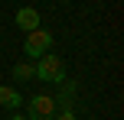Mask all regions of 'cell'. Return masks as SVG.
Returning a JSON list of instances; mask_svg holds the SVG:
<instances>
[{
    "label": "cell",
    "instance_id": "cell-1",
    "mask_svg": "<svg viewBox=\"0 0 124 120\" xmlns=\"http://www.w3.org/2000/svg\"><path fill=\"white\" fill-rule=\"evenodd\" d=\"M33 68H36L39 81H49V84H62V81H65V62H62L56 52H46Z\"/></svg>",
    "mask_w": 124,
    "mask_h": 120
},
{
    "label": "cell",
    "instance_id": "cell-2",
    "mask_svg": "<svg viewBox=\"0 0 124 120\" xmlns=\"http://www.w3.org/2000/svg\"><path fill=\"white\" fill-rule=\"evenodd\" d=\"M49 49H52V32H46V29H33V32H26V45H23L26 58H36V62H39Z\"/></svg>",
    "mask_w": 124,
    "mask_h": 120
},
{
    "label": "cell",
    "instance_id": "cell-3",
    "mask_svg": "<svg viewBox=\"0 0 124 120\" xmlns=\"http://www.w3.org/2000/svg\"><path fill=\"white\" fill-rule=\"evenodd\" d=\"M56 117V101L52 94H33L26 104V120H52Z\"/></svg>",
    "mask_w": 124,
    "mask_h": 120
},
{
    "label": "cell",
    "instance_id": "cell-4",
    "mask_svg": "<svg viewBox=\"0 0 124 120\" xmlns=\"http://www.w3.org/2000/svg\"><path fill=\"white\" fill-rule=\"evenodd\" d=\"M16 26H20L23 32L39 29V10H33V6H20V10H16Z\"/></svg>",
    "mask_w": 124,
    "mask_h": 120
},
{
    "label": "cell",
    "instance_id": "cell-5",
    "mask_svg": "<svg viewBox=\"0 0 124 120\" xmlns=\"http://www.w3.org/2000/svg\"><path fill=\"white\" fill-rule=\"evenodd\" d=\"M23 94H20L16 88H7V84H0V107H7V110H13V114H16L20 107H23Z\"/></svg>",
    "mask_w": 124,
    "mask_h": 120
},
{
    "label": "cell",
    "instance_id": "cell-6",
    "mask_svg": "<svg viewBox=\"0 0 124 120\" xmlns=\"http://www.w3.org/2000/svg\"><path fill=\"white\" fill-rule=\"evenodd\" d=\"M13 78H20V81H26V78H36L33 62H16V65H13Z\"/></svg>",
    "mask_w": 124,
    "mask_h": 120
},
{
    "label": "cell",
    "instance_id": "cell-7",
    "mask_svg": "<svg viewBox=\"0 0 124 120\" xmlns=\"http://www.w3.org/2000/svg\"><path fill=\"white\" fill-rule=\"evenodd\" d=\"M56 120H78V114H75V110H59L56 107Z\"/></svg>",
    "mask_w": 124,
    "mask_h": 120
},
{
    "label": "cell",
    "instance_id": "cell-8",
    "mask_svg": "<svg viewBox=\"0 0 124 120\" xmlns=\"http://www.w3.org/2000/svg\"><path fill=\"white\" fill-rule=\"evenodd\" d=\"M7 120H26V114H10Z\"/></svg>",
    "mask_w": 124,
    "mask_h": 120
}]
</instances>
